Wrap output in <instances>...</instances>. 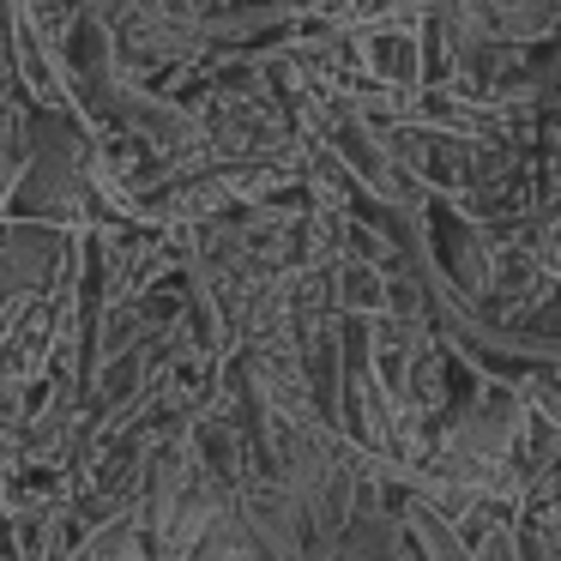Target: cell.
<instances>
[{
    "instance_id": "1",
    "label": "cell",
    "mask_w": 561,
    "mask_h": 561,
    "mask_svg": "<svg viewBox=\"0 0 561 561\" xmlns=\"http://www.w3.org/2000/svg\"><path fill=\"white\" fill-rule=\"evenodd\" d=\"M363 49H368V73L375 79H387V85H411L416 79V37L411 31L387 25V31H375Z\"/></svg>"
},
{
    "instance_id": "2",
    "label": "cell",
    "mask_w": 561,
    "mask_h": 561,
    "mask_svg": "<svg viewBox=\"0 0 561 561\" xmlns=\"http://www.w3.org/2000/svg\"><path fill=\"white\" fill-rule=\"evenodd\" d=\"M465 561H525V556H519V531H513V519H495L483 537H471V543H465Z\"/></svg>"
},
{
    "instance_id": "3",
    "label": "cell",
    "mask_w": 561,
    "mask_h": 561,
    "mask_svg": "<svg viewBox=\"0 0 561 561\" xmlns=\"http://www.w3.org/2000/svg\"><path fill=\"white\" fill-rule=\"evenodd\" d=\"M556 561H561V556H556Z\"/></svg>"
}]
</instances>
